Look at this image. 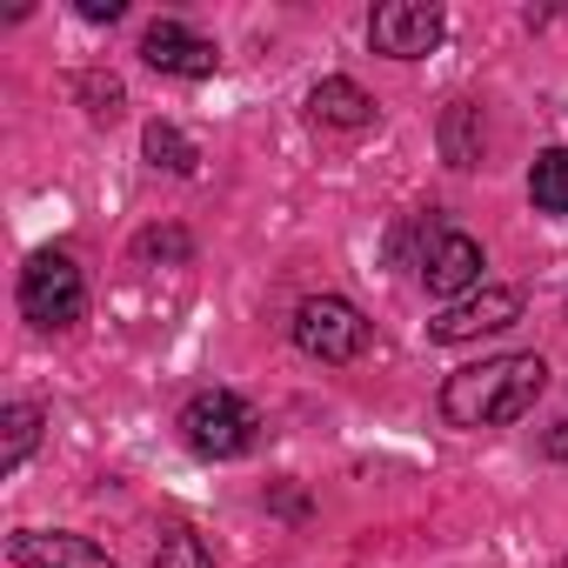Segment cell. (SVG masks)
<instances>
[{
  "label": "cell",
  "mask_w": 568,
  "mask_h": 568,
  "mask_svg": "<svg viewBox=\"0 0 568 568\" xmlns=\"http://www.w3.org/2000/svg\"><path fill=\"white\" fill-rule=\"evenodd\" d=\"M528 194L541 214H568V148H548L528 174Z\"/></svg>",
  "instance_id": "obj_12"
},
{
  "label": "cell",
  "mask_w": 568,
  "mask_h": 568,
  "mask_svg": "<svg viewBox=\"0 0 568 568\" xmlns=\"http://www.w3.org/2000/svg\"><path fill=\"white\" fill-rule=\"evenodd\" d=\"M81 101H88V114H94V121H114L128 94H121V81H114V74H81Z\"/></svg>",
  "instance_id": "obj_15"
},
{
  "label": "cell",
  "mask_w": 568,
  "mask_h": 568,
  "mask_svg": "<svg viewBox=\"0 0 568 568\" xmlns=\"http://www.w3.org/2000/svg\"><path fill=\"white\" fill-rule=\"evenodd\" d=\"M308 114H315L322 128H368V121H375V101H368L355 81L335 74V81H322V88L308 94Z\"/></svg>",
  "instance_id": "obj_10"
},
{
  "label": "cell",
  "mask_w": 568,
  "mask_h": 568,
  "mask_svg": "<svg viewBox=\"0 0 568 568\" xmlns=\"http://www.w3.org/2000/svg\"><path fill=\"white\" fill-rule=\"evenodd\" d=\"M442 8H428V0H388V8H375V21H368V41H375V54H388V61H422L435 41H442Z\"/></svg>",
  "instance_id": "obj_5"
},
{
  "label": "cell",
  "mask_w": 568,
  "mask_h": 568,
  "mask_svg": "<svg viewBox=\"0 0 568 568\" xmlns=\"http://www.w3.org/2000/svg\"><path fill=\"white\" fill-rule=\"evenodd\" d=\"M148 161H154V168H168V174H194V161H201V154H194V141H187L174 121H154V128H148Z\"/></svg>",
  "instance_id": "obj_13"
},
{
  "label": "cell",
  "mask_w": 568,
  "mask_h": 568,
  "mask_svg": "<svg viewBox=\"0 0 568 568\" xmlns=\"http://www.w3.org/2000/svg\"><path fill=\"white\" fill-rule=\"evenodd\" d=\"M515 322H521V295H515V288H475V295L448 302V308L428 322V335H435V342H481V335H501V328H515Z\"/></svg>",
  "instance_id": "obj_6"
},
{
  "label": "cell",
  "mask_w": 568,
  "mask_h": 568,
  "mask_svg": "<svg viewBox=\"0 0 568 568\" xmlns=\"http://www.w3.org/2000/svg\"><path fill=\"white\" fill-rule=\"evenodd\" d=\"M88 21H121V0H81Z\"/></svg>",
  "instance_id": "obj_16"
},
{
  "label": "cell",
  "mask_w": 568,
  "mask_h": 568,
  "mask_svg": "<svg viewBox=\"0 0 568 568\" xmlns=\"http://www.w3.org/2000/svg\"><path fill=\"white\" fill-rule=\"evenodd\" d=\"M141 54H148V68H161V74H214V68H221V48L201 41V34H187L181 21H154L148 41H141Z\"/></svg>",
  "instance_id": "obj_9"
},
{
  "label": "cell",
  "mask_w": 568,
  "mask_h": 568,
  "mask_svg": "<svg viewBox=\"0 0 568 568\" xmlns=\"http://www.w3.org/2000/svg\"><path fill=\"white\" fill-rule=\"evenodd\" d=\"M8 555L21 568H121L108 548H94L88 535H61V528H21L8 541Z\"/></svg>",
  "instance_id": "obj_8"
},
{
  "label": "cell",
  "mask_w": 568,
  "mask_h": 568,
  "mask_svg": "<svg viewBox=\"0 0 568 568\" xmlns=\"http://www.w3.org/2000/svg\"><path fill=\"white\" fill-rule=\"evenodd\" d=\"M548 388V362L541 355H495L475 362L462 375H448L442 388V415L455 428H508L535 408V395Z\"/></svg>",
  "instance_id": "obj_1"
},
{
  "label": "cell",
  "mask_w": 568,
  "mask_h": 568,
  "mask_svg": "<svg viewBox=\"0 0 568 568\" xmlns=\"http://www.w3.org/2000/svg\"><path fill=\"white\" fill-rule=\"evenodd\" d=\"M81 308H88V281H81V267H74V254H34L28 267H21V315L28 322H41V328H74L81 322Z\"/></svg>",
  "instance_id": "obj_2"
},
{
  "label": "cell",
  "mask_w": 568,
  "mask_h": 568,
  "mask_svg": "<svg viewBox=\"0 0 568 568\" xmlns=\"http://www.w3.org/2000/svg\"><path fill=\"white\" fill-rule=\"evenodd\" d=\"M295 342H302V355L342 368V362H355V355L368 348V322H362V308L342 302V295H308V302L295 308Z\"/></svg>",
  "instance_id": "obj_3"
},
{
  "label": "cell",
  "mask_w": 568,
  "mask_h": 568,
  "mask_svg": "<svg viewBox=\"0 0 568 568\" xmlns=\"http://www.w3.org/2000/svg\"><path fill=\"white\" fill-rule=\"evenodd\" d=\"M148 568H214V555H207V541L201 535H168L161 548H154V561Z\"/></svg>",
  "instance_id": "obj_14"
},
{
  "label": "cell",
  "mask_w": 568,
  "mask_h": 568,
  "mask_svg": "<svg viewBox=\"0 0 568 568\" xmlns=\"http://www.w3.org/2000/svg\"><path fill=\"white\" fill-rule=\"evenodd\" d=\"M548 455H568V422H555V435H548Z\"/></svg>",
  "instance_id": "obj_17"
},
{
  "label": "cell",
  "mask_w": 568,
  "mask_h": 568,
  "mask_svg": "<svg viewBox=\"0 0 568 568\" xmlns=\"http://www.w3.org/2000/svg\"><path fill=\"white\" fill-rule=\"evenodd\" d=\"M422 281H428V295L442 302H462L481 288V241L468 234H435V247L422 254Z\"/></svg>",
  "instance_id": "obj_7"
},
{
  "label": "cell",
  "mask_w": 568,
  "mask_h": 568,
  "mask_svg": "<svg viewBox=\"0 0 568 568\" xmlns=\"http://www.w3.org/2000/svg\"><path fill=\"white\" fill-rule=\"evenodd\" d=\"M254 408L241 402V395H227V388H207V395H194L187 408H181V435H187V448L194 455H214V462H227V455H241L247 442H254Z\"/></svg>",
  "instance_id": "obj_4"
},
{
  "label": "cell",
  "mask_w": 568,
  "mask_h": 568,
  "mask_svg": "<svg viewBox=\"0 0 568 568\" xmlns=\"http://www.w3.org/2000/svg\"><path fill=\"white\" fill-rule=\"evenodd\" d=\"M34 442H41V408H34V402H14L8 415H0V468L14 475Z\"/></svg>",
  "instance_id": "obj_11"
}]
</instances>
